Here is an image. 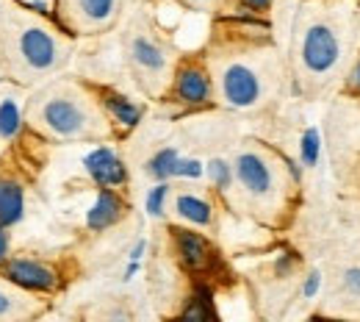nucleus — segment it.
<instances>
[{"label": "nucleus", "instance_id": "15", "mask_svg": "<svg viewBox=\"0 0 360 322\" xmlns=\"http://www.w3.org/2000/svg\"><path fill=\"white\" fill-rule=\"evenodd\" d=\"M100 97H103V106L111 114V120L120 123L122 128H136L141 123V109L136 106L134 100H128L125 94H117L111 92V89H105Z\"/></svg>", "mask_w": 360, "mask_h": 322}, {"label": "nucleus", "instance_id": "27", "mask_svg": "<svg viewBox=\"0 0 360 322\" xmlns=\"http://www.w3.org/2000/svg\"><path fill=\"white\" fill-rule=\"evenodd\" d=\"M294 264H297V261H294V256H291V253H285V256H283V259H277V264H274V270H277V275H288V273H291V270H294Z\"/></svg>", "mask_w": 360, "mask_h": 322}, {"label": "nucleus", "instance_id": "6", "mask_svg": "<svg viewBox=\"0 0 360 322\" xmlns=\"http://www.w3.org/2000/svg\"><path fill=\"white\" fill-rule=\"evenodd\" d=\"M3 275L28 292H53L58 286V273L37 259H11L3 264Z\"/></svg>", "mask_w": 360, "mask_h": 322}, {"label": "nucleus", "instance_id": "20", "mask_svg": "<svg viewBox=\"0 0 360 322\" xmlns=\"http://www.w3.org/2000/svg\"><path fill=\"white\" fill-rule=\"evenodd\" d=\"M205 173H208L211 184L217 186L219 192L230 189V184H233V167L227 164L225 159H211V161L205 164Z\"/></svg>", "mask_w": 360, "mask_h": 322}, {"label": "nucleus", "instance_id": "3", "mask_svg": "<svg viewBox=\"0 0 360 322\" xmlns=\"http://www.w3.org/2000/svg\"><path fill=\"white\" fill-rule=\"evenodd\" d=\"M17 53L22 58V64L34 73H47L61 61V47L58 39L42 28V25H28L20 31L17 37Z\"/></svg>", "mask_w": 360, "mask_h": 322}, {"label": "nucleus", "instance_id": "9", "mask_svg": "<svg viewBox=\"0 0 360 322\" xmlns=\"http://www.w3.org/2000/svg\"><path fill=\"white\" fill-rule=\"evenodd\" d=\"M122 214H125V203L114 192V186H100L91 209L86 211V225H89V230H105L114 223H120Z\"/></svg>", "mask_w": 360, "mask_h": 322}, {"label": "nucleus", "instance_id": "14", "mask_svg": "<svg viewBox=\"0 0 360 322\" xmlns=\"http://www.w3.org/2000/svg\"><path fill=\"white\" fill-rule=\"evenodd\" d=\"M175 214L191 225H211L214 223V206L205 197L191 194V192H183L175 197Z\"/></svg>", "mask_w": 360, "mask_h": 322}, {"label": "nucleus", "instance_id": "28", "mask_svg": "<svg viewBox=\"0 0 360 322\" xmlns=\"http://www.w3.org/2000/svg\"><path fill=\"white\" fill-rule=\"evenodd\" d=\"M144 250H147V239H139V242L134 244V250H131V261H141Z\"/></svg>", "mask_w": 360, "mask_h": 322}, {"label": "nucleus", "instance_id": "7", "mask_svg": "<svg viewBox=\"0 0 360 322\" xmlns=\"http://www.w3.org/2000/svg\"><path fill=\"white\" fill-rule=\"evenodd\" d=\"M84 170L97 186H122L128 181V167L108 144H100L84 156Z\"/></svg>", "mask_w": 360, "mask_h": 322}, {"label": "nucleus", "instance_id": "11", "mask_svg": "<svg viewBox=\"0 0 360 322\" xmlns=\"http://www.w3.org/2000/svg\"><path fill=\"white\" fill-rule=\"evenodd\" d=\"M131 61H134V67L139 73H144L150 78L164 75V70L169 64L164 47L158 45L155 39H150V37H136L131 42Z\"/></svg>", "mask_w": 360, "mask_h": 322}, {"label": "nucleus", "instance_id": "16", "mask_svg": "<svg viewBox=\"0 0 360 322\" xmlns=\"http://www.w3.org/2000/svg\"><path fill=\"white\" fill-rule=\"evenodd\" d=\"M180 317H183V320H194V322L211 320V317H214V295H211V289L197 286V289H194V297L188 300V306L183 309Z\"/></svg>", "mask_w": 360, "mask_h": 322}, {"label": "nucleus", "instance_id": "17", "mask_svg": "<svg viewBox=\"0 0 360 322\" xmlns=\"http://www.w3.org/2000/svg\"><path fill=\"white\" fill-rule=\"evenodd\" d=\"M178 159L180 156L175 147H164V150H158V153L147 161V173H150L155 181H169V178H175Z\"/></svg>", "mask_w": 360, "mask_h": 322}, {"label": "nucleus", "instance_id": "26", "mask_svg": "<svg viewBox=\"0 0 360 322\" xmlns=\"http://www.w3.org/2000/svg\"><path fill=\"white\" fill-rule=\"evenodd\" d=\"M17 306V297H11L6 289H0V317H11Z\"/></svg>", "mask_w": 360, "mask_h": 322}, {"label": "nucleus", "instance_id": "19", "mask_svg": "<svg viewBox=\"0 0 360 322\" xmlns=\"http://www.w3.org/2000/svg\"><path fill=\"white\" fill-rule=\"evenodd\" d=\"M319 153H321V134H319V128H308V131L302 134V142H300L302 167H316Z\"/></svg>", "mask_w": 360, "mask_h": 322}, {"label": "nucleus", "instance_id": "1", "mask_svg": "<svg viewBox=\"0 0 360 322\" xmlns=\"http://www.w3.org/2000/svg\"><path fill=\"white\" fill-rule=\"evenodd\" d=\"M341 37L333 23L316 20L300 39V64L311 78H327L341 64Z\"/></svg>", "mask_w": 360, "mask_h": 322}, {"label": "nucleus", "instance_id": "21", "mask_svg": "<svg viewBox=\"0 0 360 322\" xmlns=\"http://www.w3.org/2000/svg\"><path fill=\"white\" fill-rule=\"evenodd\" d=\"M169 189H172V186L167 184V181H158V184L147 192V214H150V217H161V214H164Z\"/></svg>", "mask_w": 360, "mask_h": 322}, {"label": "nucleus", "instance_id": "31", "mask_svg": "<svg viewBox=\"0 0 360 322\" xmlns=\"http://www.w3.org/2000/svg\"><path fill=\"white\" fill-rule=\"evenodd\" d=\"M136 273H139V261H131V264H128V270H125V280H131Z\"/></svg>", "mask_w": 360, "mask_h": 322}, {"label": "nucleus", "instance_id": "25", "mask_svg": "<svg viewBox=\"0 0 360 322\" xmlns=\"http://www.w3.org/2000/svg\"><path fill=\"white\" fill-rule=\"evenodd\" d=\"M8 247H11V236H8V225L0 223V267L8 261Z\"/></svg>", "mask_w": 360, "mask_h": 322}, {"label": "nucleus", "instance_id": "18", "mask_svg": "<svg viewBox=\"0 0 360 322\" xmlns=\"http://www.w3.org/2000/svg\"><path fill=\"white\" fill-rule=\"evenodd\" d=\"M22 128V111L14 97H6L0 103V139H14Z\"/></svg>", "mask_w": 360, "mask_h": 322}, {"label": "nucleus", "instance_id": "13", "mask_svg": "<svg viewBox=\"0 0 360 322\" xmlns=\"http://www.w3.org/2000/svg\"><path fill=\"white\" fill-rule=\"evenodd\" d=\"M25 214V189L20 181L0 175V223L3 225H17Z\"/></svg>", "mask_w": 360, "mask_h": 322}, {"label": "nucleus", "instance_id": "29", "mask_svg": "<svg viewBox=\"0 0 360 322\" xmlns=\"http://www.w3.org/2000/svg\"><path fill=\"white\" fill-rule=\"evenodd\" d=\"M247 8H252V11H264V8H269L271 0H241Z\"/></svg>", "mask_w": 360, "mask_h": 322}, {"label": "nucleus", "instance_id": "12", "mask_svg": "<svg viewBox=\"0 0 360 322\" xmlns=\"http://www.w3.org/2000/svg\"><path fill=\"white\" fill-rule=\"evenodd\" d=\"M120 0H70V14L89 25V28H103L114 20Z\"/></svg>", "mask_w": 360, "mask_h": 322}, {"label": "nucleus", "instance_id": "23", "mask_svg": "<svg viewBox=\"0 0 360 322\" xmlns=\"http://www.w3.org/2000/svg\"><path fill=\"white\" fill-rule=\"evenodd\" d=\"M344 289H347L352 297L360 300V267H349V270L344 273Z\"/></svg>", "mask_w": 360, "mask_h": 322}, {"label": "nucleus", "instance_id": "24", "mask_svg": "<svg viewBox=\"0 0 360 322\" xmlns=\"http://www.w3.org/2000/svg\"><path fill=\"white\" fill-rule=\"evenodd\" d=\"M319 289H321V273H319V270H311L308 278H305V283H302V297L311 300V297H316Z\"/></svg>", "mask_w": 360, "mask_h": 322}, {"label": "nucleus", "instance_id": "8", "mask_svg": "<svg viewBox=\"0 0 360 322\" xmlns=\"http://www.w3.org/2000/svg\"><path fill=\"white\" fill-rule=\"evenodd\" d=\"M172 92L183 106H205L211 100V78L200 64H180L175 73V87Z\"/></svg>", "mask_w": 360, "mask_h": 322}, {"label": "nucleus", "instance_id": "22", "mask_svg": "<svg viewBox=\"0 0 360 322\" xmlns=\"http://www.w3.org/2000/svg\"><path fill=\"white\" fill-rule=\"evenodd\" d=\"M175 175L178 178H200V175H205V164L197 159H178Z\"/></svg>", "mask_w": 360, "mask_h": 322}, {"label": "nucleus", "instance_id": "4", "mask_svg": "<svg viewBox=\"0 0 360 322\" xmlns=\"http://www.w3.org/2000/svg\"><path fill=\"white\" fill-rule=\"evenodd\" d=\"M233 178L244 186V192L250 197H271L274 194V186H277V175H274V167L269 161L255 153V150H244L236 156L233 161Z\"/></svg>", "mask_w": 360, "mask_h": 322}, {"label": "nucleus", "instance_id": "5", "mask_svg": "<svg viewBox=\"0 0 360 322\" xmlns=\"http://www.w3.org/2000/svg\"><path fill=\"white\" fill-rule=\"evenodd\" d=\"M222 100L233 109H250L261 100V78L250 64L233 61L222 70Z\"/></svg>", "mask_w": 360, "mask_h": 322}, {"label": "nucleus", "instance_id": "10", "mask_svg": "<svg viewBox=\"0 0 360 322\" xmlns=\"http://www.w3.org/2000/svg\"><path fill=\"white\" fill-rule=\"evenodd\" d=\"M172 239H175V250H178L180 261L188 270H205L211 264V244L205 242V236H200L194 230L175 228Z\"/></svg>", "mask_w": 360, "mask_h": 322}, {"label": "nucleus", "instance_id": "30", "mask_svg": "<svg viewBox=\"0 0 360 322\" xmlns=\"http://www.w3.org/2000/svg\"><path fill=\"white\" fill-rule=\"evenodd\" d=\"M349 87H352L355 92H360V58H358V64H355V70L349 73Z\"/></svg>", "mask_w": 360, "mask_h": 322}, {"label": "nucleus", "instance_id": "2", "mask_svg": "<svg viewBox=\"0 0 360 322\" xmlns=\"http://www.w3.org/2000/svg\"><path fill=\"white\" fill-rule=\"evenodd\" d=\"M42 123L53 137L61 139H81L91 134V117L86 106L67 94H56V97L45 100Z\"/></svg>", "mask_w": 360, "mask_h": 322}]
</instances>
